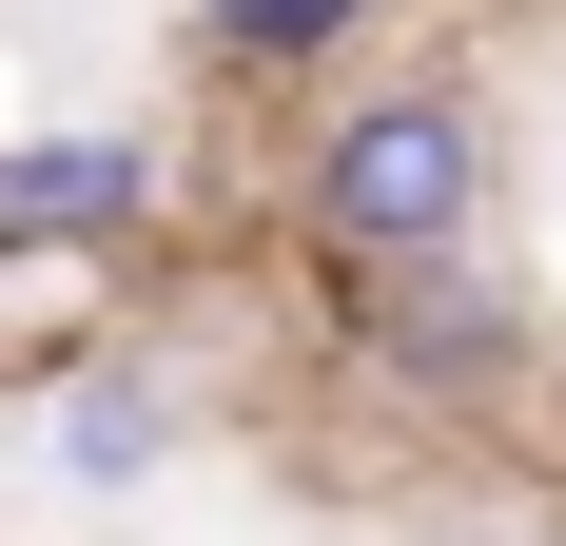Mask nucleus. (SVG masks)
Returning <instances> with one entry per match:
<instances>
[{"label": "nucleus", "instance_id": "obj_2", "mask_svg": "<svg viewBox=\"0 0 566 546\" xmlns=\"http://www.w3.org/2000/svg\"><path fill=\"white\" fill-rule=\"evenodd\" d=\"M313 313H333V390L410 410V430H509L527 371H547V332H527L509 254H430V273H313Z\"/></svg>", "mask_w": 566, "mask_h": 546}, {"label": "nucleus", "instance_id": "obj_5", "mask_svg": "<svg viewBox=\"0 0 566 546\" xmlns=\"http://www.w3.org/2000/svg\"><path fill=\"white\" fill-rule=\"evenodd\" d=\"M371 40H391V0H196V59H216L234 98H313Z\"/></svg>", "mask_w": 566, "mask_h": 546}, {"label": "nucleus", "instance_id": "obj_1", "mask_svg": "<svg viewBox=\"0 0 566 546\" xmlns=\"http://www.w3.org/2000/svg\"><path fill=\"white\" fill-rule=\"evenodd\" d=\"M274 216L313 273H430V254H489L509 216V117L489 78L410 59V78H313V137H293Z\"/></svg>", "mask_w": 566, "mask_h": 546}, {"label": "nucleus", "instance_id": "obj_3", "mask_svg": "<svg viewBox=\"0 0 566 546\" xmlns=\"http://www.w3.org/2000/svg\"><path fill=\"white\" fill-rule=\"evenodd\" d=\"M157 137H117V117H78V137H0V273H117L157 254Z\"/></svg>", "mask_w": 566, "mask_h": 546}, {"label": "nucleus", "instance_id": "obj_4", "mask_svg": "<svg viewBox=\"0 0 566 546\" xmlns=\"http://www.w3.org/2000/svg\"><path fill=\"white\" fill-rule=\"evenodd\" d=\"M40 449L78 469V489H157L176 449H196V390H176V351H157V332H98V351H59Z\"/></svg>", "mask_w": 566, "mask_h": 546}, {"label": "nucleus", "instance_id": "obj_6", "mask_svg": "<svg viewBox=\"0 0 566 546\" xmlns=\"http://www.w3.org/2000/svg\"><path fill=\"white\" fill-rule=\"evenodd\" d=\"M527 546H566V527H527Z\"/></svg>", "mask_w": 566, "mask_h": 546}]
</instances>
